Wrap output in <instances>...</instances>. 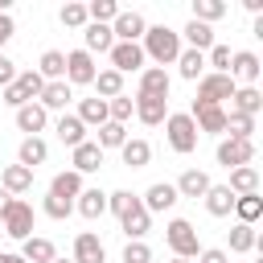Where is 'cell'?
Listing matches in <instances>:
<instances>
[{"label":"cell","instance_id":"obj_1","mask_svg":"<svg viewBox=\"0 0 263 263\" xmlns=\"http://www.w3.org/2000/svg\"><path fill=\"white\" fill-rule=\"evenodd\" d=\"M140 49H144V58H152L160 70L164 66H173L177 58H181V37H177V29H168V25H148L144 29V37H140Z\"/></svg>","mask_w":263,"mask_h":263},{"label":"cell","instance_id":"obj_2","mask_svg":"<svg viewBox=\"0 0 263 263\" xmlns=\"http://www.w3.org/2000/svg\"><path fill=\"white\" fill-rule=\"evenodd\" d=\"M164 136H168V148L177 152V156H189L193 148H197V123L189 119V111H168V119H164Z\"/></svg>","mask_w":263,"mask_h":263},{"label":"cell","instance_id":"obj_3","mask_svg":"<svg viewBox=\"0 0 263 263\" xmlns=\"http://www.w3.org/2000/svg\"><path fill=\"white\" fill-rule=\"evenodd\" d=\"M238 90V82L230 78V74H201L197 78V99L193 103H205V107H222V103H230V95Z\"/></svg>","mask_w":263,"mask_h":263},{"label":"cell","instance_id":"obj_4","mask_svg":"<svg viewBox=\"0 0 263 263\" xmlns=\"http://www.w3.org/2000/svg\"><path fill=\"white\" fill-rule=\"evenodd\" d=\"M164 242H168V251H173L177 259H197V251H201L197 230H193V222H185V218H173V222L164 226Z\"/></svg>","mask_w":263,"mask_h":263},{"label":"cell","instance_id":"obj_5","mask_svg":"<svg viewBox=\"0 0 263 263\" xmlns=\"http://www.w3.org/2000/svg\"><path fill=\"white\" fill-rule=\"evenodd\" d=\"M0 226H4V234H8V238H16V242H25V238L33 234V205H29L25 197H12V205H8V214L0 218Z\"/></svg>","mask_w":263,"mask_h":263},{"label":"cell","instance_id":"obj_6","mask_svg":"<svg viewBox=\"0 0 263 263\" xmlns=\"http://www.w3.org/2000/svg\"><path fill=\"white\" fill-rule=\"evenodd\" d=\"M107 58H111V70H115V74H140L144 62H148L144 49H140V41H115Z\"/></svg>","mask_w":263,"mask_h":263},{"label":"cell","instance_id":"obj_7","mask_svg":"<svg viewBox=\"0 0 263 263\" xmlns=\"http://www.w3.org/2000/svg\"><path fill=\"white\" fill-rule=\"evenodd\" d=\"M119 230L127 234V242H144V234L152 230V214L144 210V201H140V197H132V205L119 214Z\"/></svg>","mask_w":263,"mask_h":263},{"label":"cell","instance_id":"obj_8","mask_svg":"<svg viewBox=\"0 0 263 263\" xmlns=\"http://www.w3.org/2000/svg\"><path fill=\"white\" fill-rule=\"evenodd\" d=\"M251 160H255V140H230V136L218 140V164L222 168H242Z\"/></svg>","mask_w":263,"mask_h":263},{"label":"cell","instance_id":"obj_9","mask_svg":"<svg viewBox=\"0 0 263 263\" xmlns=\"http://www.w3.org/2000/svg\"><path fill=\"white\" fill-rule=\"evenodd\" d=\"M95 74H99V66H95V58L86 49H70L66 53V82L70 86H90Z\"/></svg>","mask_w":263,"mask_h":263},{"label":"cell","instance_id":"obj_10","mask_svg":"<svg viewBox=\"0 0 263 263\" xmlns=\"http://www.w3.org/2000/svg\"><path fill=\"white\" fill-rule=\"evenodd\" d=\"M234 82H242V86H255L259 82V74H263V62H259V53H251V49H238V53H230V70H226Z\"/></svg>","mask_w":263,"mask_h":263},{"label":"cell","instance_id":"obj_11","mask_svg":"<svg viewBox=\"0 0 263 263\" xmlns=\"http://www.w3.org/2000/svg\"><path fill=\"white\" fill-rule=\"evenodd\" d=\"M12 119H16V132H25V136H41V132L49 127V111H45L41 103H25V107H16Z\"/></svg>","mask_w":263,"mask_h":263},{"label":"cell","instance_id":"obj_12","mask_svg":"<svg viewBox=\"0 0 263 263\" xmlns=\"http://www.w3.org/2000/svg\"><path fill=\"white\" fill-rule=\"evenodd\" d=\"M189 119L197 123V132L205 136H226V107H205V103H193Z\"/></svg>","mask_w":263,"mask_h":263},{"label":"cell","instance_id":"obj_13","mask_svg":"<svg viewBox=\"0 0 263 263\" xmlns=\"http://www.w3.org/2000/svg\"><path fill=\"white\" fill-rule=\"evenodd\" d=\"M103 156H107V152H103L95 140H82L78 148H70V164H74V173H78V177L99 173V168H103Z\"/></svg>","mask_w":263,"mask_h":263},{"label":"cell","instance_id":"obj_14","mask_svg":"<svg viewBox=\"0 0 263 263\" xmlns=\"http://www.w3.org/2000/svg\"><path fill=\"white\" fill-rule=\"evenodd\" d=\"M144 29H148V21H144L136 8H119V16L111 21L115 41H140V37H144Z\"/></svg>","mask_w":263,"mask_h":263},{"label":"cell","instance_id":"obj_15","mask_svg":"<svg viewBox=\"0 0 263 263\" xmlns=\"http://www.w3.org/2000/svg\"><path fill=\"white\" fill-rule=\"evenodd\" d=\"M168 90H173L168 70H160V66H144V70H140V86H136V95H148V99H168Z\"/></svg>","mask_w":263,"mask_h":263},{"label":"cell","instance_id":"obj_16","mask_svg":"<svg viewBox=\"0 0 263 263\" xmlns=\"http://www.w3.org/2000/svg\"><path fill=\"white\" fill-rule=\"evenodd\" d=\"M70 259L74 263H107V251H103L95 230H82V234H74V255Z\"/></svg>","mask_w":263,"mask_h":263},{"label":"cell","instance_id":"obj_17","mask_svg":"<svg viewBox=\"0 0 263 263\" xmlns=\"http://www.w3.org/2000/svg\"><path fill=\"white\" fill-rule=\"evenodd\" d=\"M136 119L148 123V127H160L168 119V99H148V95H136Z\"/></svg>","mask_w":263,"mask_h":263},{"label":"cell","instance_id":"obj_18","mask_svg":"<svg viewBox=\"0 0 263 263\" xmlns=\"http://www.w3.org/2000/svg\"><path fill=\"white\" fill-rule=\"evenodd\" d=\"M214 181H210V173L205 168H185L177 181H173V189H177V197H205V189H210Z\"/></svg>","mask_w":263,"mask_h":263},{"label":"cell","instance_id":"obj_19","mask_svg":"<svg viewBox=\"0 0 263 263\" xmlns=\"http://www.w3.org/2000/svg\"><path fill=\"white\" fill-rule=\"evenodd\" d=\"M140 201H144L148 214H164V210L177 205V189H173V181H156V185H148V193Z\"/></svg>","mask_w":263,"mask_h":263},{"label":"cell","instance_id":"obj_20","mask_svg":"<svg viewBox=\"0 0 263 263\" xmlns=\"http://www.w3.org/2000/svg\"><path fill=\"white\" fill-rule=\"evenodd\" d=\"M0 189L12 193V197L29 193V189H33V168H25V164H4V173H0Z\"/></svg>","mask_w":263,"mask_h":263},{"label":"cell","instance_id":"obj_21","mask_svg":"<svg viewBox=\"0 0 263 263\" xmlns=\"http://www.w3.org/2000/svg\"><path fill=\"white\" fill-rule=\"evenodd\" d=\"M16 255H21L25 263H53V259H58V247H53L49 238H41V234H29Z\"/></svg>","mask_w":263,"mask_h":263},{"label":"cell","instance_id":"obj_22","mask_svg":"<svg viewBox=\"0 0 263 263\" xmlns=\"http://www.w3.org/2000/svg\"><path fill=\"white\" fill-rule=\"evenodd\" d=\"M177 37H181V45H185V49H197V53H205V49L214 45V25L189 21V25H185V29L177 33Z\"/></svg>","mask_w":263,"mask_h":263},{"label":"cell","instance_id":"obj_23","mask_svg":"<svg viewBox=\"0 0 263 263\" xmlns=\"http://www.w3.org/2000/svg\"><path fill=\"white\" fill-rule=\"evenodd\" d=\"M111 45H115V33H111V25H86L82 29V49L95 58V53H111Z\"/></svg>","mask_w":263,"mask_h":263},{"label":"cell","instance_id":"obj_24","mask_svg":"<svg viewBox=\"0 0 263 263\" xmlns=\"http://www.w3.org/2000/svg\"><path fill=\"white\" fill-rule=\"evenodd\" d=\"M53 132H58V140H62L66 148H78V144L86 140V127H82V119H78L74 111H62L58 123H53Z\"/></svg>","mask_w":263,"mask_h":263},{"label":"cell","instance_id":"obj_25","mask_svg":"<svg viewBox=\"0 0 263 263\" xmlns=\"http://www.w3.org/2000/svg\"><path fill=\"white\" fill-rule=\"evenodd\" d=\"M45 160H49V144H45L41 136H25V140H21V148H16V164L37 168V164H45Z\"/></svg>","mask_w":263,"mask_h":263},{"label":"cell","instance_id":"obj_26","mask_svg":"<svg viewBox=\"0 0 263 263\" xmlns=\"http://www.w3.org/2000/svg\"><path fill=\"white\" fill-rule=\"evenodd\" d=\"M201 201H205V214H210V218H230V214H234V193H230L226 185H210Z\"/></svg>","mask_w":263,"mask_h":263},{"label":"cell","instance_id":"obj_27","mask_svg":"<svg viewBox=\"0 0 263 263\" xmlns=\"http://www.w3.org/2000/svg\"><path fill=\"white\" fill-rule=\"evenodd\" d=\"M70 99H74V86L62 78V82H45V90H41V99H37V103H41L45 111H66V107H70Z\"/></svg>","mask_w":263,"mask_h":263},{"label":"cell","instance_id":"obj_28","mask_svg":"<svg viewBox=\"0 0 263 263\" xmlns=\"http://www.w3.org/2000/svg\"><path fill=\"white\" fill-rule=\"evenodd\" d=\"M230 111L234 115H259L263 111V95H259V86H238L234 95H230Z\"/></svg>","mask_w":263,"mask_h":263},{"label":"cell","instance_id":"obj_29","mask_svg":"<svg viewBox=\"0 0 263 263\" xmlns=\"http://www.w3.org/2000/svg\"><path fill=\"white\" fill-rule=\"evenodd\" d=\"M226 189L234 197H247V193H259V168L255 164H242V168H230V181Z\"/></svg>","mask_w":263,"mask_h":263},{"label":"cell","instance_id":"obj_30","mask_svg":"<svg viewBox=\"0 0 263 263\" xmlns=\"http://www.w3.org/2000/svg\"><path fill=\"white\" fill-rule=\"evenodd\" d=\"M74 210H78L82 218H90V222H95V218H103V214H107V193H103V189H82V193L74 197Z\"/></svg>","mask_w":263,"mask_h":263},{"label":"cell","instance_id":"obj_31","mask_svg":"<svg viewBox=\"0 0 263 263\" xmlns=\"http://www.w3.org/2000/svg\"><path fill=\"white\" fill-rule=\"evenodd\" d=\"M33 70H37L45 82H62V78H66V53H62V49H45Z\"/></svg>","mask_w":263,"mask_h":263},{"label":"cell","instance_id":"obj_32","mask_svg":"<svg viewBox=\"0 0 263 263\" xmlns=\"http://www.w3.org/2000/svg\"><path fill=\"white\" fill-rule=\"evenodd\" d=\"M78 119H82V127H103L107 123V99H78V111H74Z\"/></svg>","mask_w":263,"mask_h":263},{"label":"cell","instance_id":"obj_33","mask_svg":"<svg viewBox=\"0 0 263 263\" xmlns=\"http://www.w3.org/2000/svg\"><path fill=\"white\" fill-rule=\"evenodd\" d=\"M173 66H177V74H181L185 82H197V78L205 74V53H197V49H181V58H177Z\"/></svg>","mask_w":263,"mask_h":263},{"label":"cell","instance_id":"obj_34","mask_svg":"<svg viewBox=\"0 0 263 263\" xmlns=\"http://www.w3.org/2000/svg\"><path fill=\"white\" fill-rule=\"evenodd\" d=\"M119 156H123V164H127V168H144V164L152 160V144H148V140H140V136H136V140L127 136V144L119 148Z\"/></svg>","mask_w":263,"mask_h":263},{"label":"cell","instance_id":"obj_35","mask_svg":"<svg viewBox=\"0 0 263 263\" xmlns=\"http://www.w3.org/2000/svg\"><path fill=\"white\" fill-rule=\"evenodd\" d=\"M82 189H86V185H82V177H78L74 168H66V173H58V177L49 181V193H53V197H66V201H74V197H78Z\"/></svg>","mask_w":263,"mask_h":263},{"label":"cell","instance_id":"obj_36","mask_svg":"<svg viewBox=\"0 0 263 263\" xmlns=\"http://www.w3.org/2000/svg\"><path fill=\"white\" fill-rule=\"evenodd\" d=\"M234 218H238L242 226H255V222L263 218V197H259V193H247V197H234Z\"/></svg>","mask_w":263,"mask_h":263},{"label":"cell","instance_id":"obj_37","mask_svg":"<svg viewBox=\"0 0 263 263\" xmlns=\"http://www.w3.org/2000/svg\"><path fill=\"white\" fill-rule=\"evenodd\" d=\"M95 90H99V99H115V95H123V74H115L111 66H103L99 74H95V82H90Z\"/></svg>","mask_w":263,"mask_h":263},{"label":"cell","instance_id":"obj_38","mask_svg":"<svg viewBox=\"0 0 263 263\" xmlns=\"http://www.w3.org/2000/svg\"><path fill=\"white\" fill-rule=\"evenodd\" d=\"M259 247V234H255V226H242V222H234L230 226V251L234 255H247V251H255Z\"/></svg>","mask_w":263,"mask_h":263},{"label":"cell","instance_id":"obj_39","mask_svg":"<svg viewBox=\"0 0 263 263\" xmlns=\"http://www.w3.org/2000/svg\"><path fill=\"white\" fill-rule=\"evenodd\" d=\"M226 16V0H193V16L189 21H201V25H214Z\"/></svg>","mask_w":263,"mask_h":263},{"label":"cell","instance_id":"obj_40","mask_svg":"<svg viewBox=\"0 0 263 263\" xmlns=\"http://www.w3.org/2000/svg\"><path fill=\"white\" fill-rule=\"evenodd\" d=\"M95 132H99V140H95V144H99L103 152H107V148H123V144H127V127H123V123H111V119H107V123H103V127H95Z\"/></svg>","mask_w":263,"mask_h":263},{"label":"cell","instance_id":"obj_41","mask_svg":"<svg viewBox=\"0 0 263 263\" xmlns=\"http://www.w3.org/2000/svg\"><path fill=\"white\" fill-rule=\"evenodd\" d=\"M115 16H119V4L115 0H90L86 4V21L90 25H111Z\"/></svg>","mask_w":263,"mask_h":263},{"label":"cell","instance_id":"obj_42","mask_svg":"<svg viewBox=\"0 0 263 263\" xmlns=\"http://www.w3.org/2000/svg\"><path fill=\"white\" fill-rule=\"evenodd\" d=\"M136 115V103L127 99V95H115V99H107V119L111 123H123L127 127V119Z\"/></svg>","mask_w":263,"mask_h":263},{"label":"cell","instance_id":"obj_43","mask_svg":"<svg viewBox=\"0 0 263 263\" xmlns=\"http://www.w3.org/2000/svg\"><path fill=\"white\" fill-rule=\"evenodd\" d=\"M226 132H230V140H251V136H255V119L226 111Z\"/></svg>","mask_w":263,"mask_h":263},{"label":"cell","instance_id":"obj_44","mask_svg":"<svg viewBox=\"0 0 263 263\" xmlns=\"http://www.w3.org/2000/svg\"><path fill=\"white\" fill-rule=\"evenodd\" d=\"M41 214H45V218H53V222H66V218L74 214V201H66V197H53V193H45V201H41Z\"/></svg>","mask_w":263,"mask_h":263},{"label":"cell","instance_id":"obj_45","mask_svg":"<svg viewBox=\"0 0 263 263\" xmlns=\"http://www.w3.org/2000/svg\"><path fill=\"white\" fill-rule=\"evenodd\" d=\"M58 16H62V25H66V29H86V25H90V21H86V4H78V0L62 4V12H58Z\"/></svg>","mask_w":263,"mask_h":263},{"label":"cell","instance_id":"obj_46","mask_svg":"<svg viewBox=\"0 0 263 263\" xmlns=\"http://www.w3.org/2000/svg\"><path fill=\"white\" fill-rule=\"evenodd\" d=\"M205 66H210V74H226L230 70V45H210L205 49Z\"/></svg>","mask_w":263,"mask_h":263},{"label":"cell","instance_id":"obj_47","mask_svg":"<svg viewBox=\"0 0 263 263\" xmlns=\"http://www.w3.org/2000/svg\"><path fill=\"white\" fill-rule=\"evenodd\" d=\"M123 263H152V247L148 242H127L123 247Z\"/></svg>","mask_w":263,"mask_h":263},{"label":"cell","instance_id":"obj_48","mask_svg":"<svg viewBox=\"0 0 263 263\" xmlns=\"http://www.w3.org/2000/svg\"><path fill=\"white\" fill-rule=\"evenodd\" d=\"M132 197H136L132 189H115V193H107V210H111V214L119 218V214H123V210L132 205Z\"/></svg>","mask_w":263,"mask_h":263},{"label":"cell","instance_id":"obj_49","mask_svg":"<svg viewBox=\"0 0 263 263\" xmlns=\"http://www.w3.org/2000/svg\"><path fill=\"white\" fill-rule=\"evenodd\" d=\"M12 82H16V62H12L8 53H0V90L12 86Z\"/></svg>","mask_w":263,"mask_h":263},{"label":"cell","instance_id":"obj_50","mask_svg":"<svg viewBox=\"0 0 263 263\" xmlns=\"http://www.w3.org/2000/svg\"><path fill=\"white\" fill-rule=\"evenodd\" d=\"M193 263H230V255H226V251H222V247H201V251H197V259H193Z\"/></svg>","mask_w":263,"mask_h":263},{"label":"cell","instance_id":"obj_51","mask_svg":"<svg viewBox=\"0 0 263 263\" xmlns=\"http://www.w3.org/2000/svg\"><path fill=\"white\" fill-rule=\"evenodd\" d=\"M12 33H16V25H12V16H8V12H0V53H4V45L12 41Z\"/></svg>","mask_w":263,"mask_h":263},{"label":"cell","instance_id":"obj_52","mask_svg":"<svg viewBox=\"0 0 263 263\" xmlns=\"http://www.w3.org/2000/svg\"><path fill=\"white\" fill-rule=\"evenodd\" d=\"M242 8H247V12H255V16H259V12H263V0H242Z\"/></svg>","mask_w":263,"mask_h":263},{"label":"cell","instance_id":"obj_53","mask_svg":"<svg viewBox=\"0 0 263 263\" xmlns=\"http://www.w3.org/2000/svg\"><path fill=\"white\" fill-rule=\"evenodd\" d=\"M8 205H12V193H4V189H0V218L8 214Z\"/></svg>","mask_w":263,"mask_h":263},{"label":"cell","instance_id":"obj_54","mask_svg":"<svg viewBox=\"0 0 263 263\" xmlns=\"http://www.w3.org/2000/svg\"><path fill=\"white\" fill-rule=\"evenodd\" d=\"M0 263H25V259H21L16 251H0Z\"/></svg>","mask_w":263,"mask_h":263},{"label":"cell","instance_id":"obj_55","mask_svg":"<svg viewBox=\"0 0 263 263\" xmlns=\"http://www.w3.org/2000/svg\"><path fill=\"white\" fill-rule=\"evenodd\" d=\"M168 263H193V259H177V255H173V259H168Z\"/></svg>","mask_w":263,"mask_h":263},{"label":"cell","instance_id":"obj_56","mask_svg":"<svg viewBox=\"0 0 263 263\" xmlns=\"http://www.w3.org/2000/svg\"><path fill=\"white\" fill-rule=\"evenodd\" d=\"M53 263H74V259H53Z\"/></svg>","mask_w":263,"mask_h":263}]
</instances>
